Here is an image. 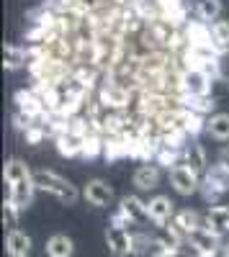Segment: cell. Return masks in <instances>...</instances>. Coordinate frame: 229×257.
<instances>
[{
    "mask_svg": "<svg viewBox=\"0 0 229 257\" xmlns=\"http://www.w3.org/2000/svg\"><path fill=\"white\" fill-rule=\"evenodd\" d=\"M211 41L221 52H229V18H219L211 24Z\"/></svg>",
    "mask_w": 229,
    "mask_h": 257,
    "instance_id": "7402d4cb",
    "label": "cell"
},
{
    "mask_svg": "<svg viewBox=\"0 0 229 257\" xmlns=\"http://www.w3.org/2000/svg\"><path fill=\"white\" fill-rule=\"evenodd\" d=\"M193 257H221V252L219 254H193Z\"/></svg>",
    "mask_w": 229,
    "mask_h": 257,
    "instance_id": "4316f807",
    "label": "cell"
},
{
    "mask_svg": "<svg viewBox=\"0 0 229 257\" xmlns=\"http://www.w3.org/2000/svg\"><path fill=\"white\" fill-rule=\"evenodd\" d=\"M216 80L229 82V52H221L216 59Z\"/></svg>",
    "mask_w": 229,
    "mask_h": 257,
    "instance_id": "cb8c5ba5",
    "label": "cell"
},
{
    "mask_svg": "<svg viewBox=\"0 0 229 257\" xmlns=\"http://www.w3.org/2000/svg\"><path fill=\"white\" fill-rule=\"evenodd\" d=\"M152 244H155V239H152V231H147V229H137L134 231V239H132V254H147L150 257V252H152Z\"/></svg>",
    "mask_w": 229,
    "mask_h": 257,
    "instance_id": "44dd1931",
    "label": "cell"
},
{
    "mask_svg": "<svg viewBox=\"0 0 229 257\" xmlns=\"http://www.w3.org/2000/svg\"><path fill=\"white\" fill-rule=\"evenodd\" d=\"M188 244L193 247L196 254H219L224 249L221 237H216V234L211 229H206V226H198V229L188 231Z\"/></svg>",
    "mask_w": 229,
    "mask_h": 257,
    "instance_id": "52a82bcc",
    "label": "cell"
},
{
    "mask_svg": "<svg viewBox=\"0 0 229 257\" xmlns=\"http://www.w3.org/2000/svg\"><path fill=\"white\" fill-rule=\"evenodd\" d=\"M193 11L198 21L203 24H214L221 18V0H193Z\"/></svg>",
    "mask_w": 229,
    "mask_h": 257,
    "instance_id": "d6986e66",
    "label": "cell"
},
{
    "mask_svg": "<svg viewBox=\"0 0 229 257\" xmlns=\"http://www.w3.org/2000/svg\"><path fill=\"white\" fill-rule=\"evenodd\" d=\"M160 178H162V170H160V165L144 162V165H139V167L134 170V178H132V183H134V188H137L139 193H150V190H155V188L160 185Z\"/></svg>",
    "mask_w": 229,
    "mask_h": 257,
    "instance_id": "30bf717a",
    "label": "cell"
},
{
    "mask_svg": "<svg viewBox=\"0 0 229 257\" xmlns=\"http://www.w3.org/2000/svg\"><path fill=\"white\" fill-rule=\"evenodd\" d=\"M214 77L203 70H188L183 75V95L185 98H203V95H211V82Z\"/></svg>",
    "mask_w": 229,
    "mask_h": 257,
    "instance_id": "8992f818",
    "label": "cell"
},
{
    "mask_svg": "<svg viewBox=\"0 0 229 257\" xmlns=\"http://www.w3.org/2000/svg\"><path fill=\"white\" fill-rule=\"evenodd\" d=\"M183 165H188L191 170H196V173H198L201 178L206 175V170L211 167V165H209V160H206L203 147H201L196 139H191L188 144L183 147Z\"/></svg>",
    "mask_w": 229,
    "mask_h": 257,
    "instance_id": "4fadbf2b",
    "label": "cell"
},
{
    "mask_svg": "<svg viewBox=\"0 0 229 257\" xmlns=\"http://www.w3.org/2000/svg\"><path fill=\"white\" fill-rule=\"evenodd\" d=\"M168 178H170L173 190L180 193V196H193L201 188V175L196 170H191L188 165H178V167L168 170Z\"/></svg>",
    "mask_w": 229,
    "mask_h": 257,
    "instance_id": "277c9868",
    "label": "cell"
},
{
    "mask_svg": "<svg viewBox=\"0 0 229 257\" xmlns=\"http://www.w3.org/2000/svg\"><path fill=\"white\" fill-rule=\"evenodd\" d=\"M82 198H85L90 206H95V208H108L113 203V198H116V193H113V188L106 180L95 178V180L85 183V188H82Z\"/></svg>",
    "mask_w": 229,
    "mask_h": 257,
    "instance_id": "ba28073f",
    "label": "cell"
},
{
    "mask_svg": "<svg viewBox=\"0 0 229 257\" xmlns=\"http://www.w3.org/2000/svg\"><path fill=\"white\" fill-rule=\"evenodd\" d=\"M3 64H6V70L29 67V52H26V47L6 44V49H3Z\"/></svg>",
    "mask_w": 229,
    "mask_h": 257,
    "instance_id": "ffe728a7",
    "label": "cell"
},
{
    "mask_svg": "<svg viewBox=\"0 0 229 257\" xmlns=\"http://www.w3.org/2000/svg\"><path fill=\"white\" fill-rule=\"evenodd\" d=\"M229 190V170L224 167V165H211L209 170H206V175L201 178V188H198V193L203 196V201L206 203H211V206H216V201L224 196V193Z\"/></svg>",
    "mask_w": 229,
    "mask_h": 257,
    "instance_id": "3957f363",
    "label": "cell"
},
{
    "mask_svg": "<svg viewBox=\"0 0 229 257\" xmlns=\"http://www.w3.org/2000/svg\"><path fill=\"white\" fill-rule=\"evenodd\" d=\"M216 162H219V165H224V167L229 170V144L219 149V155H216Z\"/></svg>",
    "mask_w": 229,
    "mask_h": 257,
    "instance_id": "d4e9b609",
    "label": "cell"
},
{
    "mask_svg": "<svg viewBox=\"0 0 229 257\" xmlns=\"http://www.w3.org/2000/svg\"><path fill=\"white\" fill-rule=\"evenodd\" d=\"M34 196H36V183H34V178H29V180H21L16 185H8L6 201L16 203L21 211H24V208H29L34 203Z\"/></svg>",
    "mask_w": 229,
    "mask_h": 257,
    "instance_id": "7c38bea8",
    "label": "cell"
},
{
    "mask_svg": "<svg viewBox=\"0 0 229 257\" xmlns=\"http://www.w3.org/2000/svg\"><path fill=\"white\" fill-rule=\"evenodd\" d=\"M155 257H185V254L180 249V252H165V254H155Z\"/></svg>",
    "mask_w": 229,
    "mask_h": 257,
    "instance_id": "484cf974",
    "label": "cell"
},
{
    "mask_svg": "<svg viewBox=\"0 0 229 257\" xmlns=\"http://www.w3.org/2000/svg\"><path fill=\"white\" fill-rule=\"evenodd\" d=\"M226 88H229V82H226Z\"/></svg>",
    "mask_w": 229,
    "mask_h": 257,
    "instance_id": "f546056e",
    "label": "cell"
},
{
    "mask_svg": "<svg viewBox=\"0 0 229 257\" xmlns=\"http://www.w3.org/2000/svg\"><path fill=\"white\" fill-rule=\"evenodd\" d=\"M206 134L216 142H229V113H211L206 118Z\"/></svg>",
    "mask_w": 229,
    "mask_h": 257,
    "instance_id": "ac0fdd59",
    "label": "cell"
},
{
    "mask_svg": "<svg viewBox=\"0 0 229 257\" xmlns=\"http://www.w3.org/2000/svg\"><path fill=\"white\" fill-rule=\"evenodd\" d=\"M54 144H57V152L62 157H82V152H85V137L70 132V128H67V132H62L54 139Z\"/></svg>",
    "mask_w": 229,
    "mask_h": 257,
    "instance_id": "8fae6325",
    "label": "cell"
},
{
    "mask_svg": "<svg viewBox=\"0 0 229 257\" xmlns=\"http://www.w3.org/2000/svg\"><path fill=\"white\" fill-rule=\"evenodd\" d=\"M18 216H21V208H18L16 203L6 201V203H3V224H6L8 231H13V229L18 226Z\"/></svg>",
    "mask_w": 229,
    "mask_h": 257,
    "instance_id": "603a6c76",
    "label": "cell"
},
{
    "mask_svg": "<svg viewBox=\"0 0 229 257\" xmlns=\"http://www.w3.org/2000/svg\"><path fill=\"white\" fill-rule=\"evenodd\" d=\"M147 211H150V219L155 226H165L175 219V203L168 198V196H152L147 201Z\"/></svg>",
    "mask_w": 229,
    "mask_h": 257,
    "instance_id": "9c48e42d",
    "label": "cell"
},
{
    "mask_svg": "<svg viewBox=\"0 0 229 257\" xmlns=\"http://www.w3.org/2000/svg\"><path fill=\"white\" fill-rule=\"evenodd\" d=\"M224 254H226V257H229V244H226V247H224Z\"/></svg>",
    "mask_w": 229,
    "mask_h": 257,
    "instance_id": "83f0119b",
    "label": "cell"
},
{
    "mask_svg": "<svg viewBox=\"0 0 229 257\" xmlns=\"http://www.w3.org/2000/svg\"><path fill=\"white\" fill-rule=\"evenodd\" d=\"M29 178H34V173L29 170V165H26L24 160L11 157V160L6 162V167H3V180H6V185H16V183L29 180Z\"/></svg>",
    "mask_w": 229,
    "mask_h": 257,
    "instance_id": "2e32d148",
    "label": "cell"
},
{
    "mask_svg": "<svg viewBox=\"0 0 229 257\" xmlns=\"http://www.w3.org/2000/svg\"><path fill=\"white\" fill-rule=\"evenodd\" d=\"M150 211H147V201H142L139 196H124L119 201V208L113 213L111 224H119V226H144L150 224Z\"/></svg>",
    "mask_w": 229,
    "mask_h": 257,
    "instance_id": "7a4b0ae2",
    "label": "cell"
},
{
    "mask_svg": "<svg viewBox=\"0 0 229 257\" xmlns=\"http://www.w3.org/2000/svg\"><path fill=\"white\" fill-rule=\"evenodd\" d=\"M34 183H36V190H44V193H52L57 201H62L65 206H75L77 198H80V190L65 180L62 175H57L54 170H34Z\"/></svg>",
    "mask_w": 229,
    "mask_h": 257,
    "instance_id": "6da1fadb",
    "label": "cell"
},
{
    "mask_svg": "<svg viewBox=\"0 0 229 257\" xmlns=\"http://www.w3.org/2000/svg\"><path fill=\"white\" fill-rule=\"evenodd\" d=\"M6 252L8 257H29L31 254V237L21 229L6 234Z\"/></svg>",
    "mask_w": 229,
    "mask_h": 257,
    "instance_id": "9a60e30c",
    "label": "cell"
},
{
    "mask_svg": "<svg viewBox=\"0 0 229 257\" xmlns=\"http://www.w3.org/2000/svg\"><path fill=\"white\" fill-rule=\"evenodd\" d=\"M206 216V229H211L216 237L229 234V206H209Z\"/></svg>",
    "mask_w": 229,
    "mask_h": 257,
    "instance_id": "5bb4252c",
    "label": "cell"
},
{
    "mask_svg": "<svg viewBox=\"0 0 229 257\" xmlns=\"http://www.w3.org/2000/svg\"><path fill=\"white\" fill-rule=\"evenodd\" d=\"M49 257H72L75 254V242L67 237V234H52L44 244Z\"/></svg>",
    "mask_w": 229,
    "mask_h": 257,
    "instance_id": "e0dca14e",
    "label": "cell"
},
{
    "mask_svg": "<svg viewBox=\"0 0 229 257\" xmlns=\"http://www.w3.org/2000/svg\"><path fill=\"white\" fill-rule=\"evenodd\" d=\"M221 257H226V254H224V249H221Z\"/></svg>",
    "mask_w": 229,
    "mask_h": 257,
    "instance_id": "f1b7e54d",
    "label": "cell"
},
{
    "mask_svg": "<svg viewBox=\"0 0 229 257\" xmlns=\"http://www.w3.org/2000/svg\"><path fill=\"white\" fill-rule=\"evenodd\" d=\"M132 239H134L132 229L119 226V224H108V229H106V244H108V252L113 257H129L132 254Z\"/></svg>",
    "mask_w": 229,
    "mask_h": 257,
    "instance_id": "5b68a950",
    "label": "cell"
}]
</instances>
